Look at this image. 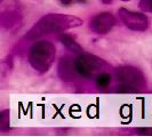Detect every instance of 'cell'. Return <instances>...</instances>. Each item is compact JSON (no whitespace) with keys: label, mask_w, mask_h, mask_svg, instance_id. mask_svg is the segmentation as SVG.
<instances>
[{"label":"cell","mask_w":152,"mask_h":137,"mask_svg":"<svg viewBox=\"0 0 152 137\" xmlns=\"http://www.w3.org/2000/svg\"><path fill=\"white\" fill-rule=\"evenodd\" d=\"M60 41H61L62 45L64 46L69 52H71V53L73 54H83L81 46L77 42L72 36L64 33V34H62L61 37H60Z\"/></svg>","instance_id":"ba28073f"},{"label":"cell","mask_w":152,"mask_h":137,"mask_svg":"<svg viewBox=\"0 0 152 137\" xmlns=\"http://www.w3.org/2000/svg\"><path fill=\"white\" fill-rule=\"evenodd\" d=\"M117 86L115 91L120 94H134L142 93L146 88V79L141 70L126 65L115 68Z\"/></svg>","instance_id":"7a4b0ae2"},{"label":"cell","mask_w":152,"mask_h":137,"mask_svg":"<svg viewBox=\"0 0 152 137\" xmlns=\"http://www.w3.org/2000/svg\"><path fill=\"white\" fill-rule=\"evenodd\" d=\"M140 8L143 12L152 13V0H141L140 1Z\"/></svg>","instance_id":"8fae6325"},{"label":"cell","mask_w":152,"mask_h":137,"mask_svg":"<svg viewBox=\"0 0 152 137\" xmlns=\"http://www.w3.org/2000/svg\"><path fill=\"white\" fill-rule=\"evenodd\" d=\"M111 81H112V76L109 72H107V71L99 73V76L95 78V84H96V86L99 87V89L107 88L110 86V84H111Z\"/></svg>","instance_id":"9c48e42d"},{"label":"cell","mask_w":152,"mask_h":137,"mask_svg":"<svg viewBox=\"0 0 152 137\" xmlns=\"http://www.w3.org/2000/svg\"><path fill=\"white\" fill-rule=\"evenodd\" d=\"M81 24H83V20L78 18L76 16L64 15V14H48V15L42 16L31 28L29 32L25 34V39L36 40L48 34L63 32L69 29L80 26Z\"/></svg>","instance_id":"6da1fadb"},{"label":"cell","mask_w":152,"mask_h":137,"mask_svg":"<svg viewBox=\"0 0 152 137\" xmlns=\"http://www.w3.org/2000/svg\"><path fill=\"white\" fill-rule=\"evenodd\" d=\"M9 122H10V112L9 110H4L0 113V130L2 133L10 129Z\"/></svg>","instance_id":"30bf717a"},{"label":"cell","mask_w":152,"mask_h":137,"mask_svg":"<svg viewBox=\"0 0 152 137\" xmlns=\"http://www.w3.org/2000/svg\"><path fill=\"white\" fill-rule=\"evenodd\" d=\"M103 4H105V5H109V4H111L112 2V0H101Z\"/></svg>","instance_id":"5bb4252c"},{"label":"cell","mask_w":152,"mask_h":137,"mask_svg":"<svg viewBox=\"0 0 152 137\" xmlns=\"http://www.w3.org/2000/svg\"><path fill=\"white\" fill-rule=\"evenodd\" d=\"M114 24V16L109 12H104L95 15L91 18L89 22V29L96 34H107V32L112 30Z\"/></svg>","instance_id":"8992f818"},{"label":"cell","mask_w":152,"mask_h":137,"mask_svg":"<svg viewBox=\"0 0 152 137\" xmlns=\"http://www.w3.org/2000/svg\"><path fill=\"white\" fill-rule=\"evenodd\" d=\"M137 135H143V136H152V127H140L135 129Z\"/></svg>","instance_id":"7c38bea8"},{"label":"cell","mask_w":152,"mask_h":137,"mask_svg":"<svg viewBox=\"0 0 152 137\" xmlns=\"http://www.w3.org/2000/svg\"><path fill=\"white\" fill-rule=\"evenodd\" d=\"M76 73L77 70L75 66V61H72L68 56L62 57L58 64V74L62 78V80L64 81L72 80Z\"/></svg>","instance_id":"52a82bcc"},{"label":"cell","mask_w":152,"mask_h":137,"mask_svg":"<svg viewBox=\"0 0 152 137\" xmlns=\"http://www.w3.org/2000/svg\"><path fill=\"white\" fill-rule=\"evenodd\" d=\"M56 57V47L50 41H38L29 50L28 60L32 68L39 73H46L52 68Z\"/></svg>","instance_id":"3957f363"},{"label":"cell","mask_w":152,"mask_h":137,"mask_svg":"<svg viewBox=\"0 0 152 137\" xmlns=\"http://www.w3.org/2000/svg\"><path fill=\"white\" fill-rule=\"evenodd\" d=\"M85 1L86 0H60L61 5L64 6V7H69V6H71V5L76 4V2H85Z\"/></svg>","instance_id":"4fadbf2b"},{"label":"cell","mask_w":152,"mask_h":137,"mask_svg":"<svg viewBox=\"0 0 152 137\" xmlns=\"http://www.w3.org/2000/svg\"><path fill=\"white\" fill-rule=\"evenodd\" d=\"M122 1H130V0H122Z\"/></svg>","instance_id":"9a60e30c"},{"label":"cell","mask_w":152,"mask_h":137,"mask_svg":"<svg viewBox=\"0 0 152 137\" xmlns=\"http://www.w3.org/2000/svg\"><path fill=\"white\" fill-rule=\"evenodd\" d=\"M118 14H119L121 22L125 24V26L132 31L143 32L149 26V20L142 13L133 12V10L126 9V8H120Z\"/></svg>","instance_id":"5b68a950"},{"label":"cell","mask_w":152,"mask_h":137,"mask_svg":"<svg viewBox=\"0 0 152 137\" xmlns=\"http://www.w3.org/2000/svg\"><path fill=\"white\" fill-rule=\"evenodd\" d=\"M77 73L83 78L91 79L96 78L99 73L104 72L109 66L104 60L99 58L91 54H79V56L75 60Z\"/></svg>","instance_id":"277c9868"}]
</instances>
